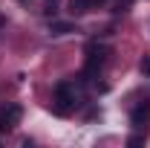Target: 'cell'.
Masks as SVG:
<instances>
[{
    "instance_id": "10",
    "label": "cell",
    "mask_w": 150,
    "mask_h": 148,
    "mask_svg": "<svg viewBox=\"0 0 150 148\" xmlns=\"http://www.w3.org/2000/svg\"><path fill=\"white\" fill-rule=\"evenodd\" d=\"M127 3H130V0H121V6H127Z\"/></svg>"
},
{
    "instance_id": "11",
    "label": "cell",
    "mask_w": 150,
    "mask_h": 148,
    "mask_svg": "<svg viewBox=\"0 0 150 148\" xmlns=\"http://www.w3.org/2000/svg\"><path fill=\"white\" fill-rule=\"evenodd\" d=\"M23 3H26V0H23Z\"/></svg>"
},
{
    "instance_id": "6",
    "label": "cell",
    "mask_w": 150,
    "mask_h": 148,
    "mask_svg": "<svg viewBox=\"0 0 150 148\" xmlns=\"http://www.w3.org/2000/svg\"><path fill=\"white\" fill-rule=\"evenodd\" d=\"M93 9V0H69V12L72 15H87Z\"/></svg>"
},
{
    "instance_id": "4",
    "label": "cell",
    "mask_w": 150,
    "mask_h": 148,
    "mask_svg": "<svg viewBox=\"0 0 150 148\" xmlns=\"http://www.w3.org/2000/svg\"><path fill=\"white\" fill-rule=\"evenodd\" d=\"M147 119H150V102H142V105H136L130 113V122H133V128H144L147 125Z\"/></svg>"
},
{
    "instance_id": "7",
    "label": "cell",
    "mask_w": 150,
    "mask_h": 148,
    "mask_svg": "<svg viewBox=\"0 0 150 148\" xmlns=\"http://www.w3.org/2000/svg\"><path fill=\"white\" fill-rule=\"evenodd\" d=\"M139 70H142L144 75H150V55H144V58H142V64H139Z\"/></svg>"
},
{
    "instance_id": "2",
    "label": "cell",
    "mask_w": 150,
    "mask_h": 148,
    "mask_svg": "<svg viewBox=\"0 0 150 148\" xmlns=\"http://www.w3.org/2000/svg\"><path fill=\"white\" fill-rule=\"evenodd\" d=\"M75 105V84L72 81H58L55 84V105H52V111L58 116H67V113L72 111Z\"/></svg>"
},
{
    "instance_id": "5",
    "label": "cell",
    "mask_w": 150,
    "mask_h": 148,
    "mask_svg": "<svg viewBox=\"0 0 150 148\" xmlns=\"http://www.w3.org/2000/svg\"><path fill=\"white\" fill-rule=\"evenodd\" d=\"M75 32V23L69 20H52V26H49V35H69Z\"/></svg>"
},
{
    "instance_id": "1",
    "label": "cell",
    "mask_w": 150,
    "mask_h": 148,
    "mask_svg": "<svg viewBox=\"0 0 150 148\" xmlns=\"http://www.w3.org/2000/svg\"><path fill=\"white\" fill-rule=\"evenodd\" d=\"M110 55V50L104 47V44H87V61H84V73H81V81H90L98 75V70L104 67V61Z\"/></svg>"
},
{
    "instance_id": "3",
    "label": "cell",
    "mask_w": 150,
    "mask_h": 148,
    "mask_svg": "<svg viewBox=\"0 0 150 148\" xmlns=\"http://www.w3.org/2000/svg\"><path fill=\"white\" fill-rule=\"evenodd\" d=\"M20 119H23V108L20 105H9L6 111H0V131L6 134V131H15L20 125Z\"/></svg>"
},
{
    "instance_id": "9",
    "label": "cell",
    "mask_w": 150,
    "mask_h": 148,
    "mask_svg": "<svg viewBox=\"0 0 150 148\" xmlns=\"http://www.w3.org/2000/svg\"><path fill=\"white\" fill-rule=\"evenodd\" d=\"M3 23H6V18H3V15H0V29H3Z\"/></svg>"
},
{
    "instance_id": "8",
    "label": "cell",
    "mask_w": 150,
    "mask_h": 148,
    "mask_svg": "<svg viewBox=\"0 0 150 148\" xmlns=\"http://www.w3.org/2000/svg\"><path fill=\"white\" fill-rule=\"evenodd\" d=\"M127 145H144V137H130Z\"/></svg>"
}]
</instances>
